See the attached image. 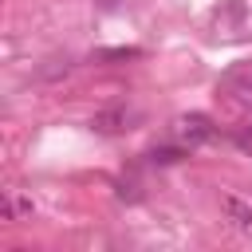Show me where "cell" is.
Listing matches in <instances>:
<instances>
[{
	"mask_svg": "<svg viewBox=\"0 0 252 252\" xmlns=\"http://www.w3.org/2000/svg\"><path fill=\"white\" fill-rule=\"evenodd\" d=\"M220 91H224L232 102H240V106L252 110V63H232V67L220 75Z\"/></svg>",
	"mask_w": 252,
	"mask_h": 252,
	"instance_id": "obj_2",
	"label": "cell"
},
{
	"mask_svg": "<svg viewBox=\"0 0 252 252\" xmlns=\"http://www.w3.org/2000/svg\"><path fill=\"white\" fill-rule=\"evenodd\" d=\"M220 209H224V217H228V224L236 232H252V205L248 201H240L236 193H224L220 197Z\"/></svg>",
	"mask_w": 252,
	"mask_h": 252,
	"instance_id": "obj_3",
	"label": "cell"
},
{
	"mask_svg": "<svg viewBox=\"0 0 252 252\" xmlns=\"http://www.w3.org/2000/svg\"><path fill=\"white\" fill-rule=\"evenodd\" d=\"M126 122H130L126 110H102V114L91 118V126H94L98 134H118V130H126Z\"/></svg>",
	"mask_w": 252,
	"mask_h": 252,
	"instance_id": "obj_4",
	"label": "cell"
},
{
	"mask_svg": "<svg viewBox=\"0 0 252 252\" xmlns=\"http://www.w3.org/2000/svg\"><path fill=\"white\" fill-rule=\"evenodd\" d=\"M150 161L154 165H173V161H181V150L177 146H154L150 150Z\"/></svg>",
	"mask_w": 252,
	"mask_h": 252,
	"instance_id": "obj_5",
	"label": "cell"
},
{
	"mask_svg": "<svg viewBox=\"0 0 252 252\" xmlns=\"http://www.w3.org/2000/svg\"><path fill=\"white\" fill-rule=\"evenodd\" d=\"M236 142H240V150H252V134H248V130H240V134H236Z\"/></svg>",
	"mask_w": 252,
	"mask_h": 252,
	"instance_id": "obj_7",
	"label": "cell"
},
{
	"mask_svg": "<svg viewBox=\"0 0 252 252\" xmlns=\"http://www.w3.org/2000/svg\"><path fill=\"white\" fill-rule=\"evenodd\" d=\"M213 134H217V126H213V118L209 114H181L177 122H173V138L181 142V146H205V142H213Z\"/></svg>",
	"mask_w": 252,
	"mask_h": 252,
	"instance_id": "obj_1",
	"label": "cell"
},
{
	"mask_svg": "<svg viewBox=\"0 0 252 252\" xmlns=\"http://www.w3.org/2000/svg\"><path fill=\"white\" fill-rule=\"evenodd\" d=\"M142 51L138 47H110V51H98V59H106V63H114V59H138Z\"/></svg>",
	"mask_w": 252,
	"mask_h": 252,
	"instance_id": "obj_6",
	"label": "cell"
}]
</instances>
